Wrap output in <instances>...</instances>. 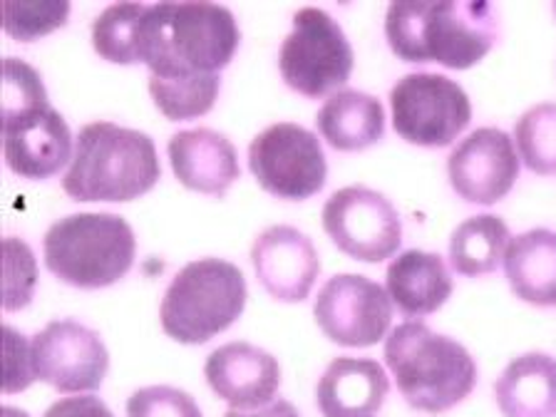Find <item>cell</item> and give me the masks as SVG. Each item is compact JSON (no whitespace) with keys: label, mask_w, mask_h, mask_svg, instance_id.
<instances>
[{"label":"cell","mask_w":556,"mask_h":417,"mask_svg":"<svg viewBox=\"0 0 556 417\" xmlns=\"http://www.w3.org/2000/svg\"><path fill=\"white\" fill-rule=\"evenodd\" d=\"M390 50L405 63L467 70L482 63L500 38V15L482 0H407L386 13Z\"/></svg>","instance_id":"1"},{"label":"cell","mask_w":556,"mask_h":417,"mask_svg":"<svg viewBox=\"0 0 556 417\" xmlns=\"http://www.w3.org/2000/svg\"><path fill=\"white\" fill-rule=\"evenodd\" d=\"M241 33L229 8L216 3H154L139 25V63L156 77L216 75L231 63Z\"/></svg>","instance_id":"2"},{"label":"cell","mask_w":556,"mask_h":417,"mask_svg":"<svg viewBox=\"0 0 556 417\" xmlns=\"http://www.w3.org/2000/svg\"><path fill=\"white\" fill-rule=\"evenodd\" d=\"M162 177L150 135L115 122H90L80 129L63 189L75 202H132Z\"/></svg>","instance_id":"3"},{"label":"cell","mask_w":556,"mask_h":417,"mask_svg":"<svg viewBox=\"0 0 556 417\" xmlns=\"http://www.w3.org/2000/svg\"><path fill=\"white\" fill-rule=\"evenodd\" d=\"M3 152L25 179H48L73 162L65 117L48 102L38 70L15 58L3 63Z\"/></svg>","instance_id":"4"},{"label":"cell","mask_w":556,"mask_h":417,"mask_svg":"<svg viewBox=\"0 0 556 417\" xmlns=\"http://www.w3.org/2000/svg\"><path fill=\"white\" fill-rule=\"evenodd\" d=\"M386 363L407 405L422 413H447L472 393L477 365L463 343L434 333L422 320L390 330Z\"/></svg>","instance_id":"5"},{"label":"cell","mask_w":556,"mask_h":417,"mask_svg":"<svg viewBox=\"0 0 556 417\" xmlns=\"http://www.w3.org/2000/svg\"><path fill=\"white\" fill-rule=\"evenodd\" d=\"M46 266L75 289L117 283L135 264V231L117 214H73L55 222L42 241Z\"/></svg>","instance_id":"6"},{"label":"cell","mask_w":556,"mask_h":417,"mask_svg":"<svg viewBox=\"0 0 556 417\" xmlns=\"http://www.w3.org/2000/svg\"><path fill=\"white\" fill-rule=\"evenodd\" d=\"M247 278L224 258L191 261L172 278L160 318L174 341L197 345L233 326L247 308Z\"/></svg>","instance_id":"7"},{"label":"cell","mask_w":556,"mask_h":417,"mask_svg":"<svg viewBox=\"0 0 556 417\" xmlns=\"http://www.w3.org/2000/svg\"><path fill=\"white\" fill-rule=\"evenodd\" d=\"M353 48L338 21L320 8H301L293 30L286 35L278 67L291 90L324 98L348 83L353 73Z\"/></svg>","instance_id":"8"},{"label":"cell","mask_w":556,"mask_h":417,"mask_svg":"<svg viewBox=\"0 0 556 417\" xmlns=\"http://www.w3.org/2000/svg\"><path fill=\"white\" fill-rule=\"evenodd\" d=\"M393 127L405 142L417 147H447L472 119L463 85L438 73H410L390 90Z\"/></svg>","instance_id":"9"},{"label":"cell","mask_w":556,"mask_h":417,"mask_svg":"<svg viewBox=\"0 0 556 417\" xmlns=\"http://www.w3.org/2000/svg\"><path fill=\"white\" fill-rule=\"evenodd\" d=\"M249 167L268 194L303 202L326 185L328 164L324 147L311 129L278 122L249 144Z\"/></svg>","instance_id":"10"},{"label":"cell","mask_w":556,"mask_h":417,"mask_svg":"<svg viewBox=\"0 0 556 417\" xmlns=\"http://www.w3.org/2000/svg\"><path fill=\"white\" fill-rule=\"evenodd\" d=\"M324 229L345 256L380 264L403 241V222L386 194L368 187H343L324 206Z\"/></svg>","instance_id":"11"},{"label":"cell","mask_w":556,"mask_h":417,"mask_svg":"<svg viewBox=\"0 0 556 417\" xmlns=\"http://www.w3.org/2000/svg\"><path fill=\"white\" fill-rule=\"evenodd\" d=\"M313 316L333 343L368 348L382 341L393 324V301L368 276L338 274L318 291Z\"/></svg>","instance_id":"12"},{"label":"cell","mask_w":556,"mask_h":417,"mask_svg":"<svg viewBox=\"0 0 556 417\" xmlns=\"http://www.w3.org/2000/svg\"><path fill=\"white\" fill-rule=\"evenodd\" d=\"M35 378L60 393H90L102 386L110 355L102 338L77 320H52L30 343Z\"/></svg>","instance_id":"13"},{"label":"cell","mask_w":556,"mask_h":417,"mask_svg":"<svg viewBox=\"0 0 556 417\" xmlns=\"http://www.w3.org/2000/svg\"><path fill=\"white\" fill-rule=\"evenodd\" d=\"M447 177L459 199L469 204H497L519 177L515 139L497 127H480L467 135L447 160Z\"/></svg>","instance_id":"14"},{"label":"cell","mask_w":556,"mask_h":417,"mask_svg":"<svg viewBox=\"0 0 556 417\" xmlns=\"http://www.w3.org/2000/svg\"><path fill=\"white\" fill-rule=\"evenodd\" d=\"M251 264L261 286L276 301L301 303L320 274L313 241L295 226H268L251 247Z\"/></svg>","instance_id":"15"},{"label":"cell","mask_w":556,"mask_h":417,"mask_svg":"<svg viewBox=\"0 0 556 417\" xmlns=\"http://www.w3.org/2000/svg\"><path fill=\"white\" fill-rule=\"evenodd\" d=\"M208 388L237 410L271 403L281 388V365L264 348L226 343L208 355L204 365Z\"/></svg>","instance_id":"16"},{"label":"cell","mask_w":556,"mask_h":417,"mask_svg":"<svg viewBox=\"0 0 556 417\" xmlns=\"http://www.w3.org/2000/svg\"><path fill=\"white\" fill-rule=\"evenodd\" d=\"M167 152L181 185L202 194L224 197L241 174L237 147L208 127L177 132L169 139Z\"/></svg>","instance_id":"17"},{"label":"cell","mask_w":556,"mask_h":417,"mask_svg":"<svg viewBox=\"0 0 556 417\" xmlns=\"http://www.w3.org/2000/svg\"><path fill=\"white\" fill-rule=\"evenodd\" d=\"M390 393V380L378 361L336 358L316 386L324 417H376Z\"/></svg>","instance_id":"18"},{"label":"cell","mask_w":556,"mask_h":417,"mask_svg":"<svg viewBox=\"0 0 556 417\" xmlns=\"http://www.w3.org/2000/svg\"><path fill=\"white\" fill-rule=\"evenodd\" d=\"M388 295L407 318H425L442 308L452 295V276L440 254L403 251L388 266Z\"/></svg>","instance_id":"19"},{"label":"cell","mask_w":556,"mask_h":417,"mask_svg":"<svg viewBox=\"0 0 556 417\" xmlns=\"http://www.w3.org/2000/svg\"><path fill=\"white\" fill-rule=\"evenodd\" d=\"M504 274L517 299L532 306H556V231L519 233L504 251Z\"/></svg>","instance_id":"20"},{"label":"cell","mask_w":556,"mask_h":417,"mask_svg":"<svg viewBox=\"0 0 556 417\" xmlns=\"http://www.w3.org/2000/svg\"><path fill=\"white\" fill-rule=\"evenodd\" d=\"M494 397L504 417H556V358L519 355L494 382Z\"/></svg>","instance_id":"21"},{"label":"cell","mask_w":556,"mask_h":417,"mask_svg":"<svg viewBox=\"0 0 556 417\" xmlns=\"http://www.w3.org/2000/svg\"><path fill=\"white\" fill-rule=\"evenodd\" d=\"M316 125L333 150L361 152L386 135V110L368 92L341 90L324 102Z\"/></svg>","instance_id":"22"},{"label":"cell","mask_w":556,"mask_h":417,"mask_svg":"<svg viewBox=\"0 0 556 417\" xmlns=\"http://www.w3.org/2000/svg\"><path fill=\"white\" fill-rule=\"evenodd\" d=\"M509 226L500 216H469L452 231L450 264L463 276L492 274L509 247Z\"/></svg>","instance_id":"23"},{"label":"cell","mask_w":556,"mask_h":417,"mask_svg":"<svg viewBox=\"0 0 556 417\" xmlns=\"http://www.w3.org/2000/svg\"><path fill=\"white\" fill-rule=\"evenodd\" d=\"M219 75H150V94L167 119H194L214 108L219 94Z\"/></svg>","instance_id":"24"},{"label":"cell","mask_w":556,"mask_h":417,"mask_svg":"<svg viewBox=\"0 0 556 417\" xmlns=\"http://www.w3.org/2000/svg\"><path fill=\"white\" fill-rule=\"evenodd\" d=\"M147 13L142 3H115L94 17L92 48L117 65L139 63V25Z\"/></svg>","instance_id":"25"},{"label":"cell","mask_w":556,"mask_h":417,"mask_svg":"<svg viewBox=\"0 0 556 417\" xmlns=\"http://www.w3.org/2000/svg\"><path fill=\"white\" fill-rule=\"evenodd\" d=\"M519 160L536 174H556V104L542 102L517 119Z\"/></svg>","instance_id":"26"},{"label":"cell","mask_w":556,"mask_h":417,"mask_svg":"<svg viewBox=\"0 0 556 417\" xmlns=\"http://www.w3.org/2000/svg\"><path fill=\"white\" fill-rule=\"evenodd\" d=\"M0 15H3V28L8 35H13L15 40L30 42L63 28L70 15V3L65 0H30V3L3 0Z\"/></svg>","instance_id":"27"},{"label":"cell","mask_w":556,"mask_h":417,"mask_svg":"<svg viewBox=\"0 0 556 417\" xmlns=\"http://www.w3.org/2000/svg\"><path fill=\"white\" fill-rule=\"evenodd\" d=\"M3 308L21 311L30 303L35 283H38V264L30 247L21 239L8 237L3 241Z\"/></svg>","instance_id":"28"},{"label":"cell","mask_w":556,"mask_h":417,"mask_svg":"<svg viewBox=\"0 0 556 417\" xmlns=\"http://www.w3.org/2000/svg\"><path fill=\"white\" fill-rule=\"evenodd\" d=\"M127 417H204L194 397L179 388L152 386L127 400Z\"/></svg>","instance_id":"29"},{"label":"cell","mask_w":556,"mask_h":417,"mask_svg":"<svg viewBox=\"0 0 556 417\" xmlns=\"http://www.w3.org/2000/svg\"><path fill=\"white\" fill-rule=\"evenodd\" d=\"M5 382L3 390L5 395L11 393H21V390L30 388L35 378L33 370V355H30V345L25 341L23 333H17L15 328L5 326Z\"/></svg>","instance_id":"30"},{"label":"cell","mask_w":556,"mask_h":417,"mask_svg":"<svg viewBox=\"0 0 556 417\" xmlns=\"http://www.w3.org/2000/svg\"><path fill=\"white\" fill-rule=\"evenodd\" d=\"M42 417H115L110 413V407L94 395L83 397H65L58 400L48 407V413Z\"/></svg>","instance_id":"31"},{"label":"cell","mask_w":556,"mask_h":417,"mask_svg":"<svg viewBox=\"0 0 556 417\" xmlns=\"http://www.w3.org/2000/svg\"><path fill=\"white\" fill-rule=\"evenodd\" d=\"M224 417H301V413L295 410L289 400H276V403L261 407L256 413H247V410H237V407H231Z\"/></svg>","instance_id":"32"},{"label":"cell","mask_w":556,"mask_h":417,"mask_svg":"<svg viewBox=\"0 0 556 417\" xmlns=\"http://www.w3.org/2000/svg\"><path fill=\"white\" fill-rule=\"evenodd\" d=\"M3 417H30V415L17 410V407H3Z\"/></svg>","instance_id":"33"},{"label":"cell","mask_w":556,"mask_h":417,"mask_svg":"<svg viewBox=\"0 0 556 417\" xmlns=\"http://www.w3.org/2000/svg\"><path fill=\"white\" fill-rule=\"evenodd\" d=\"M554 13H556V5H554Z\"/></svg>","instance_id":"34"}]
</instances>
